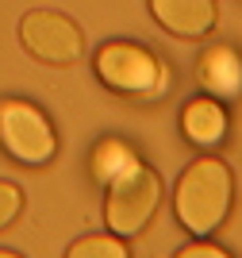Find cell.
Masks as SVG:
<instances>
[{
    "instance_id": "cell-1",
    "label": "cell",
    "mask_w": 242,
    "mask_h": 258,
    "mask_svg": "<svg viewBox=\"0 0 242 258\" xmlns=\"http://www.w3.org/2000/svg\"><path fill=\"white\" fill-rule=\"evenodd\" d=\"M231 170L219 158H196L189 170L181 173L177 193H173V212L189 235H211L223 224L231 208Z\"/></svg>"
},
{
    "instance_id": "cell-2",
    "label": "cell",
    "mask_w": 242,
    "mask_h": 258,
    "mask_svg": "<svg viewBox=\"0 0 242 258\" xmlns=\"http://www.w3.org/2000/svg\"><path fill=\"white\" fill-rule=\"evenodd\" d=\"M158 205H162V177L150 166L135 162L131 170L108 181V205H104L108 231L119 239L142 235L158 212Z\"/></svg>"
},
{
    "instance_id": "cell-3",
    "label": "cell",
    "mask_w": 242,
    "mask_h": 258,
    "mask_svg": "<svg viewBox=\"0 0 242 258\" xmlns=\"http://www.w3.org/2000/svg\"><path fill=\"white\" fill-rule=\"evenodd\" d=\"M93 66L96 77L123 97H150L166 89V66L138 43H104Z\"/></svg>"
},
{
    "instance_id": "cell-4",
    "label": "cell",
    "mask_w": 242,
    "mask_h": 258,
    "mask_svg": "<svg viewBox=\"0 0 242 258\" xmlns=\"http://www.w3.org/2000/svg\"><path fill=\"white\" fill-rule=\"evenodd\" d=\"M0 147L23 166H46L58 151L54 123L27 100H4L0 104Z\"/></svg>"
},
{
    "instance_id": "cell-5",
    "label": "cell",
    "mask_w": 242,
    "mask_h": 258,
    "mask_svg": "<svg viewBox=\"0 0 242 258\" xmlns=\"http://www.w3.org/2000/svg\"><path fill=\"white\" fill-rule=\"evenodd\" d=\"M20 43L46 66H73L85 54V31L62 12L35 8L20 20Z\"/></svg>"
},
{
    "instance_id": "cell-6",
    "label": "cell",
    "mask_w": 242,
    "mask_h": 258,
    "mask_svg": "<svg viewBox=\"0 0 242 258\" xmlns=\"http://www.w3.org/2000/svg\"><path fill=\"white\" fill-rule=\"evenodd\" d=\"M150 12L177 39H204L219 20L215 0H150Z\"/></svg>"
},
{
    "instance_id": "cell-7",
    "label": "cell",
    "mask_w": 242,
    "mask_h": 258,
    "mask_svg": "<svg viewBox=\"0 0 242 258\" xmlns=\"http://www.w3.org/2000/svg\"><path fill=\"white\" fill-rule=\"evenodd\" d=\"M196 74H200V85L208 89L211 97H219V100L242 97V58L231 46H211L200 58Z\"/></svg>"
},
{
    "instance_id": "cell-8",
    "label": "cell",
    "mask_w": 242,
    "mask_h": 258,
    "mask_svg": "<svg viewBox=\"0 0 242 258\" xmlns=\"http://www.w3.org/2000/svg\"><path fill=\"white\" fill-rule=\"evenodd\" d=\"M181 127L196 147H215V143L227 135V112H223L219 100H189L185 112H181Z\"/></svg>"
},
{
    "instance_id": "cell-9",
    "label": "cell",
    "mask_w": 242,
    "mask_h": 258,
    "mask_svg": "<svg viewBox=\"0 0 242 258\" xmlns=\"http://www.w3.org/2000/svg\"><path fill=\"white\" fill-rule=\"evenodd\" d=\"M135 151L127 147V143H119V139H108V143H100V151L93 154V173H96V181H112V177H119L123 170H131L135 166Z\"/></svg>"
},
{
    "instance_id": "cell-10",
    "label": "cell",
    "mask_w": 242,
    "mask_h": 258,
    "mask_svg": "<svg viewBox=\"0 0 242 258\" xmlns=\"http://www.w3.org/2000/svg\"><path fill=\"white\" fill-rule=\"evenodd\" d=\"M73 258H127V239L119 235H93L69 247Z\"/></svg>"
},
{
    "instance_id": "cell-11",
    "label": "cell",
    "mask_w": 242,
    "mask_h": 258,
    "mask_svg": "<svg viewBox=\"0 0 242 258\" xmlns=\"http://www.w3.org/2000/svg\"><path fill=\"white\" fill-rule=\"evenodd\" d=\"M20 212H23V193H20V185L0 181V231H4V227H8Z\"/></svg>"
},
{
    "instance_id": "cell-12",
    "label": "cell",
    "mask_w": 242,
    "mask_h": 258,
    "mask_svg": "<svg viewBox=\"0 0 242 258\" xmlns=\"http://www.w3.org/2000/svg\"><path fill=\"white\" fill-rule=\"evenodd\" d=\"M181 258H223V247H211V243H189V247H181Z\"/></svg>"
}]
</instances>
